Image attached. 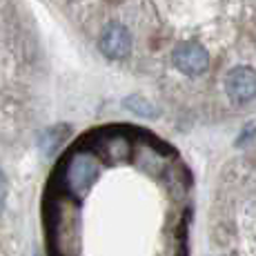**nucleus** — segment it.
Wrapping results in <instances>:
<instances>
[{"label":"nucleus","mask_w":256,"mask_h":256,"mask_svg":"<svg viewBox=\"0 0 256 256\" xmlns=\"http://www.w3.org/2000/svg\"><path fill=\"white\" fill-rule=\"evenodd\" d=\"M98 160L90 154H76L74 158L67 163V172H65V183L67 190L74 196L82 198V196L90 192V187L94 185V180L98 178Z\"/></svg>","instance_id":"1"},{"label":"nucleus","mask_w":256,"mask_h":256,"mask_svg":"<svg viewBox=\"0 0 256 256\" xmlns=\"http://www.w3.org/2000/svg\"><path fill=\"white\" fill-rule=\"evenodd\" d=\"M174 67L185 76H200L208 72L210 65V56L198 42H183L174 49L172 54Z\"/></svg>","instance_id":"2"},{"label":"nucleus","mask_w":256,"mask_h":256,"mask_svg":"<svg viewBox=\"0 0 256 256\" xmlns=\"http://www.w3.org/2000/svg\"><path fill=\"white\" fill-rule=\"evenodd\" d=\"M102 56L110 58V60H120L130 54L132 49V34L125 24L120 22H110L100 34V40H98Z\"/></svg>","instance_id":"3"},{"label":"nucleus","mask_w":256,"mask_h":256,"mask_svg":"<svg viewBox=\"0 0 256 256\" xmlns=\"http://www.w3.org/2000/svg\"><path fill=\"white\" fill-rule=\"evenodd\" d=\"M225 90L234 102H250L256 96V72L252 67H234L225 78Z\"/></svg>","instance_id":"4"},{"label":"nucleus","mask_w":256,"mask_h":256,"mask_svg":"<svg viewBox=\"0 0 256 256\" xmlns=\"http://www.w3.org/2000/svg\"><path fill=\"white\" fill-rule=\"evenodd\" d=\"M122 105H125L132 114L142 116V118H156L158 116V110H156L154 102L145 100V98H140V96H127Z\"/></svg>","instance_id":"5"},{"label":"nucleus","mask_w":256,"mask_h":256,"mask_svg":"<svg viewBox=\"0 0 256 256\" xmlns=\"http://www.w3.org/2000/svg\"><path fill=\"white\" fill-rule=\"evenodd\" d=\"M62 132H67V127H52V130H47L45 134H42V138H40V147H42V152L49 156V154H54L56 152V147L62 142Z\"/></svg>","instance_id":"6"},{"label":"nucleus","mask_w":256,"mask_h":256,"mask_svg":"<svg viewBox=\"0 0 256 256\" xmlns=\"http://www.w3.org/2000/svg\"><path fill=\"white\" fill-rule=\"evenodd\" d=\"M0 196H4V174L0 170Z\"/></svg>","instance_id":"7"},{"label":"nucleus","mask_w":256,"mask_h":256,"mask_svg":"<svg viewBox=\"0 0 256 256\" xmlns=\"http://www.w3.org/2000/svg\"><path fill=\"white\" fill-rule=\"evenodd\" d=\"M2 198L4 196H0V214H2Z\"/></svg>","instance_id":"8"}]
</instances>
